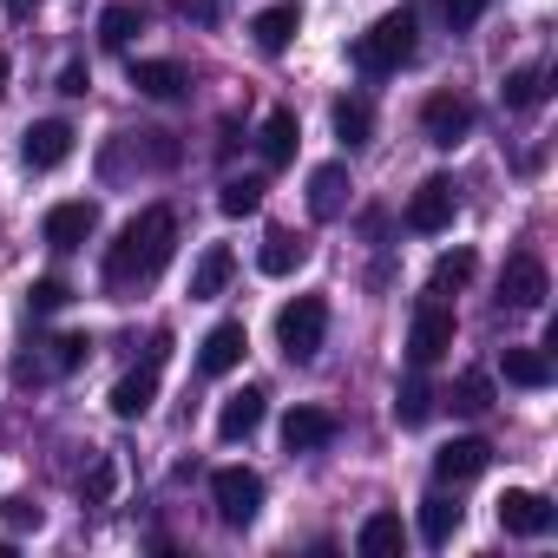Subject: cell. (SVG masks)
<instances>
[{
  "label": "cell",
  "instance_id": "11",
  "mask_svg": "<svg viewBox=\"0 0 558 558\" xmlns=\"http://www.w3.org/2000/svg\"><path fill=\"white\" fill-rule=\"evenodd\" d=\"M493 466V447L480 440V434H460V440H447L440 453H434V473L447 480V486H466V480H480Z\"/></svg>",
  "mask_w": 558,
  "mask_h": 558
},
{
  "label": "cell",
  "instance_id": "27",
  "mask_svg": "<svg viewBox=\"0 0 558 558\" xmlns=\"http://www.w3.org/2000/svg\"><path fill=\"white\" fill-rule=\"evenodd\" d=\"M368 132H375V106L368 99H336V138L355 151V145H368Z\"/></svg>",
  "mask_w": 558,
  "mask_h": 558
},
{
  "label": "cell",
  "instance_id": "3",
  "mask_svg": "<svg viewBox=\"0 0 558 558\" xmlns=\"http://www.w3.org/2000/svg\"><path fill=\"white\" fill-rule=\"evenodd\" d=\"M323 336H329V303L323 296L283 303V316H276V349H283L290 362H316L323 355Z\"/></svg>",
  "mask_w": 558,
  "mask_h": 558
},
{
  "label": "cell",
  "instance_id": "35",
  "mask_svg": "<svg viewBox=\"0 0 558 558\" xmlns=\"http://www.w3.org/2000/svg\"><path fill=\"white\" fill-rule=\"evenodd\" d=\"M86 355H93V336H60V342H53V368H60V375H73Z\"/></svg>",
  "mask_w": 558,
  "mask_h": 558
},
{
  "label": "cell",
  "instance_id": "23",
  "mask_svg": "<svg viewBox=\"0 0 558 558\" xmlns=\"http://www.w3.org/2000/svg\"><path fill=\"white\" fill-rule=\"evenodd\" d=\"M499 368H506V381H512V388H551V355H545V349L512 342V349L499 355Z\"/></svg>",
  "mask_w": 558,
  "mask_h": 558
},
{
  "label": "cell",
  "instance_id": "32",
  "mask_svg": "<svg viewBox=\"0 0 558 558\" xmlns=\"http://www.w3.org/2000/svg\"><path fill=\"white\" fill-rule=\"evenodd\" d=\"M453 408H460V414H486V408H493V381H486V375H460V381H453Z\"/></svg>",
  "mask_w": 558,
  "mask_h": 558
},
{
  "label": "cell",
  "instance_id": "25",
  "mask_svg": "<svg viewBox=\"0 0 558 558\" xmlns=\"http://www.w3.org/2000/svg\"><path fill=\"white\" fill-rule=\"evenodd\" d=\"M460 506L447 499V493H434V499H421V545H453V532H460Z\"/></svg>",
  "mask_w": 558,
  "mask_h": 558
},
{
  "label": "cell",
  "instance_id": "26",
  "mask_svg": "<svg viewBox=\"0 0 558 558\" xmlns=\"http://www.w3.org/2000/svg\"><path fill=\"white\" fill-rule=\"evenodd\" d=\"M473 269H480V256H473V250H447V256L434 263V276H427V290H434V296L466 290V283H473Z\"/></svg>",
  "mask_w": 558,
  "mask_h": 558
},
{
  "label": "cell",
  "instance_id": "7",
  "mask_svg": "<svg viewBox=\"0 0 558 558\" xmlns=\"http://www.w3.org/2000/svg\"><path fill=\"white\" fill-rule=\"evenodd\" d=\"M421 132H427V145L453 151V145H466V132H473V106H466L460 93H434V99L421 106Z\"/></svg>",
  "mask_w": 558,
  "mask_h": 558
},
{
  "label": "cell",
  "instance_id": "15",
  "mask_svg": "<svg viewBox=\"0 0 558 558\" xmlns=\"http://www.w3.org/2000/svg\"><path fill=\"white\" fill-rule=\"evenodd\" d=\"M296 34H303V8H296V0H276V8H263V14L250 21V40H256L263 53H283Z\"/></svg>",
  "mask_w": 558,
  "mask_h": 558
},
{
  "label": "cell",
  "instance_id": "34",
  "mask_svg": "<svg viewBox=\"0 0 558 558\" xmlns=\"http://www.w3.org/2000/svg\"><path fill=\"white\" fill-rule=\"evenodd\" d=\"M0 519H8L14 532H40V525H47V512H40L34 499H21V493H14V499H0Z\"/></svg>",
  "mask_w": 558,
  "mask_h": 558
},
{
  "label": "cell",
  "instance_id": "24",
  "mask_svg": "<svg viewBox=\"0 0 558 558\" xmlns=\"http://www.w3.org/2000/svg\"><path fill=\"white\" fill-rule=\"evenodd\" d=\"M151 401H158V368H138V375H125V381L112 388V414H119V421H145Z\"/></svg>",
  "mask_w": 558,
  "mask_h": 558
},
{
  "label": "cell",
  "instance_id": "8",
  "mask_svg": "<svg viewBox=\"0 0 558 558\" xmlns=\"http://www.w3.org/2000/svg\"><path fill=\"white\" fill-rule=\"evenodd\" d=\"M453 217H460V191H453V178H427V184L408 197V230H421V236L447 230Z\"/></svg>",
  "mask_w": 558,
  "mask_h": 558
},
{
  "label": "cell",
  "instance_id": "29",
  "mask_svg": "<svg viewBox=\"0 0 558 558\" xmlns=\"http://www.w3.org/2000/svg\"><path fill=\"white\" fill-rule=\"evenodd\" d=\"M132 34H138V8H132V0H112V8L99 14V47L125 53V47H132Z\"/></svg>",
  "mask_w": 558,
  "mask_h": 558
},
{
  "label": "cell",
  "instance_id": "14",
  "mask_svg": "<svg viewBox=\"0 0 558 558\" xmlns=\"http://www.w3.org/2000/svg\"><path fill=\"white\" fill-rule=\"evenodd\" d=\"M336 440V414L329 408H290V421H283V447L290 453H323Z\"/></svg>",
  "mask_w": 558,
  "mask_h": 558
},
{
  "label": "cell",
  "instance_id": "28",
  "mask_svg": "<svg viewBox=\"0 0 558 558\" xmlns=\"http://www.w3.org/2000/svg\"><path fill=\"white\" fill-rule=\"evenodd\" d=\"M395 421H401V427H427V421H434V388H427L421 375L395 388Z\"/></svg>",
  "mask_w": 558,
  "mask_h": 558
},
{
  "label": "cell",
  "instance_id": "22",
  "mask_svg": "<svg viewBox=\"0 0 558 558\" xmlns=\"http://www.w3.org/2000/svg\"><path fill=\"white\" fill-rule=\"evenodd\" d=\"M132 86H138L145 99H178L191 80H184L178 60H132Z\"/></svg>",
  "mask_w": 558,
  "mask_h": 558
},
{
  "label": "cell",
  "instance_id": "30",
  "mask_svg": "<svg viewBox=\"0 0 558 558\" xmlns=\"http://www.w3.org/2000/svg\"><path fill=\"white\" fill-rule=\"evenodd\" d=\"M499 99H506L512 112H532V106L545 99V73H538V66H519V73H506V86H499Z\"/></svg>",
  "mask_w": 558,
  "mask_h": 558
},
{
  "label": "cell",
  "instance_id": "10",
  "mask_svg": "<svg viewBox=\"0 0 558 558\" xmlns=\"http://www.w3.org/2000/svg\"><path fill=\"white\" fill-rule=\"evenodd\" d=\"M21 158H27L34 171L66 165V158H73V125H66V119H40V125H27V132H21Z\"/></svg>",
  "mask_w": 558,
  "mask_h": 558
},
{
  "label": "cell",
  "instance_id": "20",
  "mask_svg": "<svg viewBox=\"0 0 558 558\" xmlns=\"http://www.w3.org/2000/svg\"><path fill=\"white\" fill-rule=\"evenodd\" d=\"M303 263H310V243H303L296 230H269L263 250H256V269H263V276H290V269H303Z\"/></svg>",
  "mask_w": 558,
  "mask_h": 558
},
{
  "label": "cell",
  "instance_id": "5",
  "mask_svg": "<svg viewBox=\"0 0 558 558\" xmlns=\"http://www.w3.org/2000/svg\"><path fill=\"white\" fill-rule=\"evenodd\" d=\"M545 296H551L545 263H538L532 250L506 256V269H499V310H545Z\"/></svg>",
  "mask_w": 558,
  "mask_h": 558
},
{
  "label": "cell",
  "instance_id": "18",
  "mask_svg": "<svg viewBox=\"0 0 558 558\" xmlns=\"http://www.w3.org/2000/svg\"><path fill=\"white\" fill-rule=\"evenodd\" d=\"M296 145H303L296 112H290V106H276V112L263 119V165H269V171H283V165L296 158Z\"/></svg>",
  "mask_w": 558,
  "mask_h": 558
},
{
  "label": "cell",
  "instance_id": "12",
  "mask_svg": "<svg viewBox=\"0 0 558 558\" xmlns=\"http://www.w3.org/2000/svg\"><path fill=\"white\" fill-rule=\"evenodd\" d=\"M40 230H47V243H53V250H80V243L99 230V204H86V197H73V204H53Z\"/></svg>",
  "mask_w": 558,
  "mask_h": 558
},
{
  "label": "cell",
  "instance_id": "19",
  "mask_svg": "<svg viewBox=\"0 0 558 558\" xmlns=\"http://www.w3.org/2000/svg\"><path fill=\"white\" fill-rule=\"evenodd\" d=\"M401 545H408L401 512H368V519H362V532H355V551H362V558H395Z\"/></svg>",
  "mask_w": 558,
  "mask_h": 558
},
{
  "label": "cell",
  "instance_id": "31",
  "mask_svg": "<svg viewBox=\"0 0 558 558\" xmlns=\"http://www.w3.org/2000/svg\"><path fill=\"white\" fill-rule=\"evenodd\" d=\"M217 210H223V217H256V210H263V178H230V184L217 191Z\"/></svg>",
  "mask_w": 558,
  "mask_h": 558
},
{
  "label": "cell",
  "instance_id": "36",
  "mask_svg": "<svg viewBox=\"0 0 558 558\" xmlns=\"http://www.w3.org/2000/svg\"><path fill=\"white\" fill-rule=\"evenodd\" d=\"M480 14H486V0H440V21H447L453 34H466Z\"/></svg>",
  "mask_w": 558,
  "mask_h": 558
},
{
  "label": "cell",
  "instance_id": "6",
  "mask_svg": "<svg viewBox=\"0 0 558 558\" xmlns=\"http://www.w3.org/2000/svg\"><path fill=\"white\" fill-rule=\"evenodd\" d=\"M453 329H460V323H453L447 303H421V310H414V329H408V362H414V368H434V362L453 349Z\"/></svg>",
  "mask_w": 558,
  "mask_h": 558
},
{
  "label": "cell",
  "instance_id": "39",
  "mask_svg": "<svg viewBox=\"0 0 558 558\" xmlns=\"http://www.w3.org/2000/svg\"><path fill=\"white\" fill-rule=\"evenodd\" d=\"M0 8H8V21H27V14L40 8V0H0Z\"/></svg>",
  "mask_w": 558,
  "mask_h": 558
},
{
  "label": "cell",
  "instance_id": "16",
  "mask_svg": "<svg viewBox=\"0 0 558 558\" xmlns=\"http://www.w3.org/2000/svg\"><path fill=\"white\" fill-rule=\"evenodd\" d=\"M349 191H355L349 184V165H316L310 171V217H323V223L342 217L349 210Z\"/></svg>",
  "mask_w": 558,
  "mask_h": 558
},
{
  "label": "cell",
  "instance_id": "21",
  "mask_svg": "<svg viewBox=\"0 0 558 558\" xmlns=\"http://www.w3.org/2000/svg\"><path fill=\"white\" fill-rule=\"evenodd\" d=\"M230 269H236V256H230L223 243H210V250L197 256V269H191V303H210V296H223Z\"/></svg>",
  "mask_w": 558,
  "mask_h": 558
},
{
  "label": "cell",
  "instance_id": "4",
  "mask_svg": "<svg viewBox=\"0 0 558 558\" xmlns=\"http://www.w3.org/2000/svg\"><path fill=\"white\" fill-rule=\"evenodd\" d=\"M210 499H217V519L223 525H250L263 512V480L250 466H217L210 473Z\"/></svg>",
  "mask_w": 558,
  "mask_h": 558
},
{
  "label": "cell",
  "instance_id": "17",
  "mask_svg": "<svg viewBox=\"0 0 558 558\" xmlns=\"http://www.w3.org/2000/svg\"><path fill=\"white\" fill-rule=\"evenodd\" d=\"M243 349H250L243 323H217V329L204 336V349H197V368H204V375H230V368L243 362Z\"/></svg>",
  "mask_w": 558,
  "mask_h": 558
},
{
  "label": "cell",
  "instance_id": "37",
  "mask_svg": "<svg viewBox=\"0 0 558 558\" xmlns=\"http://www.w3.org/2000/svg\"><path fill=\"white\" fill-rule=\"evenodd\" d=\"M86 86H93V73H86L80 60H73V66H60V93H66V99H86Z\"/></svg>",
  "mask_w": 558,
  "mask_h": 558
},
{
  "label": "cell",
  "instance_id": "13",
  "mask_svg": "<svg viewBox=\"0 0 558 558\" xmlns=\"http://www.w3.org/2000/svg\"><path fill=\"white\" fill-rule=\"evenodd\" d=\"M263 388H236V395H223V408H217V440H250L256 427H263Z\"/></svg>",
  "mask_w": 558,
  "mask_h": 558
},
{
  "label": "cell",
  "instance_id": "38",
  "mask_svg": "<svg viewBox=\"0 0 558 558\" xmlns=\"http://www.w3.org/2000/svg\"><path fill=\"white\" fill-rule=\"evenodd\" d=\"M86 493H93V499H106V493H112V460H99V473H93V486H86Z\"/></svg>",
  "mask_w": 558,
  "mask_h": 558
},
{
  "label": "cell",
  "instance_id": "33",
  "mask_svg": "<svg viewBox=\"0 0 558 558\" xmlns=\"http://www.w3.org/2000/svg\"><path fill=\"white\" fill-rule=\"evenodd\" d=\"M66 303H73V290L60 283V276H40V283L27 290V310H34V316H53V310H66Z\"/></svg>",
  "mask_w": 558,
  "mask_h": 558
},
{
  "label": "cell",
  "instance_id": "2",
  "mask_svg": "<svg viewBox=\"0 0 558 558\" xmlns=\"http://www.w3.org/2000/svg\"><path fill=\"white\" fill-rule=\"evenodd\" d=\"M408 60H414V14H381V21L355 40V66L375 73V80H381V73H401Z\"/></svg>",
  "mask_w": 558,
  "mask_h": 558
},
{
  "label": "cell",
  "instance_id": "40",
  "mask_svg": "<svg viewBox=\"0 0 558 558\" xmlns=\"http://www.w3.org/2000/svg\"><path fill=\"white\" fill-rule=\"evenodd\" d=\"M0 99H8V53H0Z\"/></svg>",
  "mask_w": 558,
  "mask_h": 558
},
{
  "label": "cell",
  "instance_id": "1",
  "mask_svg": "<svg viewBox=\"0 0 558 558\" xmlns=\"http://www.w3.org/2000/svg\"><path fill=\"white\" fill-rule=\"evenodd\" d=\"M171 243H178V217L165 210V204H151V210H138L125 230H119V243L106 250V290H138V283H151V276L171 263Z\"/></svg>",
  "mask_w": 558,
  "mask_h": 558
},
{
  "label": "cell",
  "instance_id": "9",
  "mask_svg": "<svg viewBox=\"0 0 558 558\" xmlns=\"http://www.w3.org/2000/svg\"><path fill=\"white\" fill-rule=\"evenodd\" d=\"M551 519H558V512H551L545 493H525V486H506V493H499V525H506L512 538H545Z\"/></svg>",
  "mask_w": 558,
  "mask_h": 558
}]
</instances>
